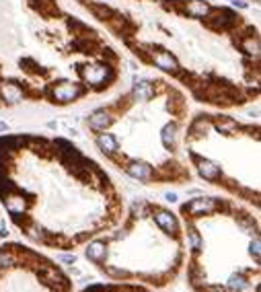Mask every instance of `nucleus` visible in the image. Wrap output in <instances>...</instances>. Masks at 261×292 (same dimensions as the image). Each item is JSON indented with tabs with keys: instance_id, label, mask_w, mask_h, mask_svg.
Instances as JSON below:
<instances>
[{
	"instance_id": "nucleus-1",
	"label": "nucleus",
	"mask_w": 261,
	"mask_h": 292,
	"mask_svg": "<svg viewBox=\"0 0 261 292\" xmlns=\"http://www.w3.org/2000/svg\"><path fill=\"white\" fill-rule=\"evenodd\" d=\"M0 204L39 249L72 253L126 214L115 181L60 136H0Z\"/></svg>"
},
{
	"instance_id": "nucleus-2",
	"label": "nucleus",
	"mask_w": 261,
	"mask_h": 292,
	"mask_svg": "<svg viewBox=\"0 0 261 292\" xmlns=\"http://www.w3.org/2000/svg\"><path fill=\"white\" fill-rule=\"evenodd\" d=\"M187 103L175 89L146 99L132 93L89 113L86 130L97 151L140 185H187L191 167L181 149Z\"/></svg>"
},
{
	"instance_id": "nucleus-3",
	"label": "nucleus",
	"mask_w": 261,
	"mask_h": 292,
	"mask_svg": "<svg viewBox=\"0 0 261 292\" xmlns=\"http://www.w3.org/2000/svg\"><path fill=\"white\" fill-rule=\"evenodd\" d=\"M189 292H251L261 286L259 216L235 198L197 196L179 206Z\"/></svg>"
},
{
	"instance_id": "nucleus-4",
	"label": "nucleus",
	"mask_w": 261,
	"mask_h": 292,
	"mask_svg": "<svg viewBox=\"0 0 261 292\" xmlns=\"http://www.w3.org/2000/svg\"><path fill=\"white\" fill-rule=\"evenodd\" d=\"M89 266L107 282L169 290L183 274L185 237L179 216L152 200H134L118 226L82 247Z\"/></svg>"
},
{
	"instance_id": "nucleus-5",
	"label": "nucleus",
	"mask_w": 261,
	"mask_h": 292,
	"mask_svg": "<svg viewBox=\"0 0 261 292\" xmlns=\"http://www.w3.org/2000/svg\"><path fill=\"white\" fill-rule=\"evenodd\" d=\"M189 167L235 200L259 208V124L197 113L183 132Z\"/></svg>"
},
{
	"instance_id": "nucleus-6",
	"label": "nucleus",
	"mask_w": 261,
	"mask_h": 292,
	"mask_svg": "<svg viewBox=\"0 0 261 292\" xmlns=\"http://www.w3.org/2000/svg\"><path fill=\"white\" fill-rule=\"evenodd\" d=\"M0 292H76V286L56 259L7 241L0 243Z\"/></svg>"
},
{
	"instance_id": "nucleus-7",
	"label": "nucleus",
	"mask_w": 261,
	"mask_h": 292,
	"mask_svg": "<svg viewBox=\"0 0 261 292\" xmlns=\"http://www.w3.org/2000/svg\"><path fill=\"white\" fill-rule=\"evenodd\" d=\"M78 292H159L140 284H124V282H95L84 286Z\"/></svg>"
},
{
	"instance_id": "nucleus-8",
	"label": "nucleus",
	"mask_w": 261,
	"mask_h": 292,
	"mask_svg": "<svg viewBox=\"0 0 261 292\" xmlns=\"http://www.w3.org/2000/svg\"><path fill=\"white\" fill-rule=\"evenodd\" d=\"M251 292H261V286H257V288H253Z\"/></svg>"
}]
</instances>
